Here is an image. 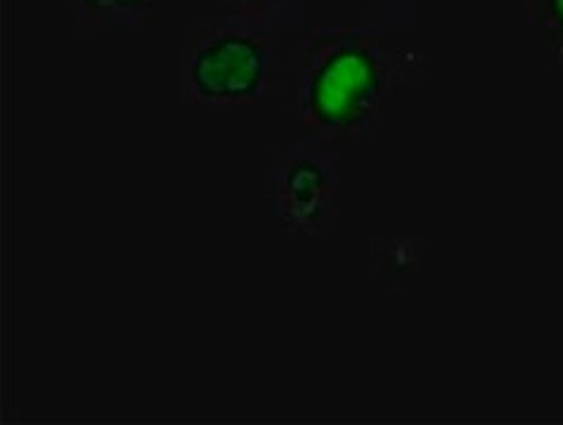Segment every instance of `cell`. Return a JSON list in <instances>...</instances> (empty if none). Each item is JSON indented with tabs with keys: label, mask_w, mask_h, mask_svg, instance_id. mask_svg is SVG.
<instances>
[{
	"label": "cell",
	"mask_w": 563,
	"mask_h": 425,
	"mask_svg": "<svg viewBox=\"0 0 563 425\" xmlns=\"http://www.w3.org/2000/svg\"><path fill=\"white\" fill-rule=\"evenodd\" d=\"M384 83V61L372 38L357 31H316L299 51L291 100L306 131L346 142L369 128Z\"/></svg>",
	"instance_id": "6da1fadb"
},
{
	"label": "cell",
	"mask_w": 563,
	"mask_h": 425,
	"mask_svg": "<svg viewBox=\"0 0 563 425\" xmlns=\"http://www.w3.org/2000/svg\"><path fill=\"white\" fill-rule=\"evenodd\" d=\"M265 47L242 31H207L187 45L183 78L192 100L242 104L254 100L265 78Z\"/></svg>",
	"instance_id": "7a4b0ae2"
},
{
	"label": "cell",
	"mask_w": 563,
	"mask_h": 425,
	"mask_svg": "<svg viewBox=\"0 0 563 425\" xmlns=\"http://www.w3.org/2000/svg\"><path fill=\"white\" fill-rule=\"evenodd\" d=\"M268 213L287 230L320 232L339 211V180L318 152L289 145L268 156Z\"/></svg>",
	"instance_id": "3957f363"
},
{
	"label": "cell",
	"mask_w": 563,
	"mask_h": 425,
	"mask_svg": "<svg viewBox=\"0 0 563 425\" xmlns=\"http://www.w3.org/2000/svg\"><path fill=\"white\" fill-rule=\"evenodd\" d=\"M528 14L547 51L563 65V0H528Z\"/></svg>",
	"instance_id": "277c9868"
},
{
	"label": "cell",
	"mask_w": 563,
	"mask_h": 425,
	"mask_svg": "<svg viewBox=\"0 0 563 425\" xmlns=\"http://www.w3.org/2000/svg\"><path fill=\"white\" fill-rule=\"evenodd\" d=\"M78 5L100 24L131 26L135 20L147 18L150 0H78Z\"/></svg>",
	"instance_id": "5b68a950"
},
{
	"label": "cell",
	"mask_w": 563,
	"mask_h": 425,
	"mask_svg": "<svg viewBox=\"0 0 563 425\" xmlns=\"http://www.w3.org/2000/svg\"><path fill=\"white\" fill-rule=\"evenodd\" d=\"M228 3H252V0H228Z\"/></svg>",
	"instance_id": "8992f818"
}]
</instances>
